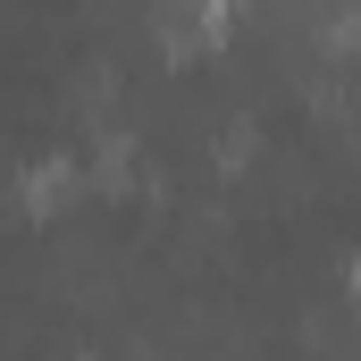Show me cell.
Instances as JSON below:
<instances>
[{
    "label": "cell",
    "instance_id": "cell-1",
    "mask_svg": "<svg viewBox=\"0 0 361 361\" xmlns=\"http://www.w3.org/2000/svg\"><path fill=\"white\" fill-rule=\"evenodd\" d=\"M353 286H361V261H353Z\"/></svg>",
    "mask_w": 361,
    "mask_h": 361
}]
</instances>
